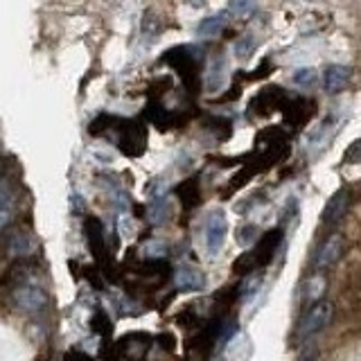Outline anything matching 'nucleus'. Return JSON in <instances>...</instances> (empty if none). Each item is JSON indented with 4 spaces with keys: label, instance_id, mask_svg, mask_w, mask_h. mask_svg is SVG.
<instances>
[{
    "label": "nucleus",
    "instance_id": "24",
    "mask_svg": "<svg viewBox=\"0 0 361 361\" xmlns=\"http://www.w3.org/2000/svg\"><path fill=\"white\" fill-rule=\"evenodd\" d=\"M300 361H312V359H305V357H303V359H300Z\"/></svg>",
    "mask_w": 361,
    "mask_h": 361
},
{
    "label": "nucleus",
    "instance_id": "18",
    "mask_svg": "<svg viewBox=\"0 0 361 361\" xmlns=\"http://www.w3.org/2000/svg\"><path fill=\"white\" fill-rule=\"evenodd\" d=\"M294 84L298 89H312L316 84V71L314 68H300L294 73Z\"/></svg>",
    "mask_w": 361,
    "mask_h": 361
},
{
    "label": "nucleus",
    "instance_id": "11",
    "mask_svg": "<svg viewBox=\"0 0 361 361\" xmlns=\"http://www.w3.org/2000/svg\"><path fill=\"white\" fill-rule=\"evenodd\" d=\"M37 251V239L28 230H16L10 239V253L14 257H28Z\"/></svg>",
    "mask_w": 361,
    "mask_h": 361
},
{
    "label": "nucleus",
    "instance_id": "19",
    "mask_svg": "<svg viewBox=\"0 0 361 361\" xmlns=\"http://www.w3.org/2000/svg\"><path fill=\"white\" fill-rule=\"evenodd\" d=\"M235 55L239 59H248L253 55V50H255V39L253 37H242V39H237L235 41Z\"/></svg>",
    "mask_w": 361,
    "mask_h": 361
},
{
    "label": "nucleus",
    "instance_id": "20",
    "mask_svg": "<svg viewBox=\"0 0 361 361\" xmlns=\"http://www.w3.org/2000/svg\"><path fill=\"white\" fill-rule=\"evenodd\" d=\"M14 217V210H12V203H5V205H0V230L10 226V221Z\"/></svg>",
    "mask_w": 361,
    "mask_h": 361
},
{
    "label": "nucleus",
    "instance_id": "9",
    "mask_svg": "<svg viewBox=\"0 0 361 361\" xmlns=\"http://www.w3.org/2000/svg\"><path fill=\"white\" fill-rule=\"evenodd\" d=\"M84 230H86V239H89V248L93 251L95 257H102L104 255V228H102L100 219L95 217H89L84 223Z\"/></svg>",
    "mask_w": 361,
    "mask_h": 361
},
{
    "label": "nucleus",
    "instance_id": "22",
    "mask_svg": "<svg viewBox=\"0 0 361 361\" xmlns=\"http://www.w3.org/2000/svg\"><path fill=\"white\" fill-rule=\"evenodd\" d=\"M66 361H91L86 355H82V352H71V355L66 357Z\"/></svg>",
    "mask_w": 361,
    "mask_h": 361
},
{
    "label": "nucleus",
    "instance_id": "17",
    "mask_svg": "<svg viewBox=\"0 0 361 361\" xmlns=\"http://www.w3.org/2000/svg\"><path fill=\"white\" fill-rule=\"evenodd\" d=\"M167 253V244L163 242V239H149V242H145L142 246V255L149 257V260H158Z\"/></svg>",
    "mask_w": 361,
    "mask_h": 361
},
{
    "label": "nucleus",
    "instance_id": "8",
    "mask_svg": "<svg viewBox=\"0 0 361 361\" xmlns=\"http://www.w3.org/2000/svg\"><path fill=\"white\" fill-rule=\"evenodd\" d=\"M350 82V68L348 66H339V64H332L325 68V75H323V86L328 93H339L348 86Z\"/></svg>",
    "mask_w": 361,
    "mask_h": 361
},
{
    "label": "nucleus",
    "instance_id": "14",
    "mask_svg": "<svg viewBox=\"0 0 361 361\" xmlns=\"http://www.w3.org/2000/svg\"><path fill=\"white\" fill-rule=\"evenodd\" d=\"M221 30H223V19H221V16H210V19H205L199 25L196 34L203 37V39H217L221 34Z\"/></svg>",
    "mask_w": 361,
    "mask_h": 361
},
{
    "label": "nucleus",
    "instance_id": "4",
    "mask_svg": "<svg viewBox=\"0 0 361 361\" xmlns=\"http://www.w3.org/2000/svg\"><path fill=\"white\" fill-rule=\"evenodd\" d=\"M228 233V221L226 214L221 210H214L205 219V246H208V255H217L223 246V239Z\"/></svg>",
    "mask_w": 361,
    "mask_h": 361
},
{
    "label": "nucleus",
    "instance_id": "1",
    "mask_svg": "<svg viewBox=\"0 0 361 361\" xmlns=\"http://www.w3.org/2000/svg\"><path fill=\"white\" fill-rule=\"evenodd\" d=\"M334 316V305L330 300H319V303L309 305V309L303 314V319L298 323V330H296V337L300 341H307L312 339L314 334H319L323 328H328L330 321Z\"/></svg>",
    "mask_w": 361,
    "mask_h": 361
},
{
    "label": "nucleus",
    "instance_id": "13",
    "mask_svg": "<svg viewBox=\"0 0 361 361\" xmlns=\"http://www.w3.org/2000/svg\"><path fill=\"white\" fill-rule=\"evenodd\" d=\"M178 199L185 208H192V205L199 203V185H196L194 178L185 180V183L178 187Z\"/></svg>",
    "mask_w": 361,
    "mask_h": 361
},
{
    "label": "nucleus",
    "instance_id": "23",
    "mask_svg": "<svg viewBox=\"0 0 361 361\" xmlns=\"http://www.w3.org/2000/svg\"><path fill=\"white\" fill-rule=\"evenodd\" d=\"M190 3H192V7H203L205 0H190Z\"/></svg>",
    "mask_w": 361,
    "mask_h": 361
},
{
    "label": "nucleus",
    "instance_id": "6",
    "mask_svg": "<svg viewBox=\"0 0 361 361\" xmlns=\"http://www.w3.org/2000/svg\"><path fill=\"white\" fill-rule=\"evenodd\" d=\"M348 205H350V192L343 187V190H337L332 196L330 201L325 203V210L321 214V219L325 226H337V223L346 217L348 212Z\"/></svg>",
    "mask_w": 361,
    "mask_h": 361
},
{
    "label": "nucleus",
    "instance_id": "16",
    "mask_svg": "<svg viewBox=\"0 0 361 361\" xmlns=\"http://www.w3.org/2000/svg\"><path fill=\"white\" fill-rule=\"evenodd\" d=\"M147 217H149L154 223L167 221V219H169V205H167V201H163V199L154 201V203L149 205V210H147Z\"/></svg>",
    "mask_w": 361,
    "mask_h": 361
},
{
    "label": "nucleus",
    "instance_id": "21",
    "mask_svg": "<svg viewBox=\"0 0 361 361\" xmlns=\"http://www.w3.org/2000/svg\"><path fill=\"white\" fill-rule=\"evenodd\" d=\"M12 203V185L5 178H0V205Z\"/></svg>",
    "mask_w": 361,
    "mask_h": 361
},
{
    "label": "nucleus",
    "instance_id": "15",
    "mask_svg": "<svg viewBox=\"0 0 361 361\" xmlns=\"http://www.w3.org/2000/svg\"><path fill=\"white\" fill-rule=\"evenodd\" d=\"M255 10V3L253 0H230L228 5V16L233 19H248Z\"/></svg>",
    "mask_w": 361,
    "mask_h": 361
},
{
    "label": "nucleus",
    "instance_id": "5",
    "mask_svg": "<svg viewBox=\"0 0 361 361\" xmlns=\"http://www.w3.org/2000/svg\"><path fill=\"white\" fill-rule=\"evenodd\" d=\"M343 248H346V239H343V235L339 233H332L325 242L319 246V251H316L314 255V266L319 271L323 269H330V266H334L343 255Z\"/></svg>",
    "mask_w": 361,
    "mask_h": 361
},
{
    "label": "nucleus",
    "instance_id": "10",
    "mask_svg": "<svg viewBox=\"0 0 361 361\" xmlns=\"http://www.w3.org/2000/svg\"><path fill=\"white\" fill-rule=\"evenodd\" d=\"M325 291H328V278H325L321 271H316L314 276H309L307 282H305L303 300L307 305H314V303H319V300L325 298Z\"/></svg>",
    "mask_w": 361,
    "mask_h": 361
},
{
    "label": "nucleus",
    "instance_id": "12",
    "mask_svg": "<svg viewBox=\"0 0 361 361\" xmlns=\"http://www.w3.org/2000/svg\"><path fill=\"white\" fill-rule=\"evenodd\" d=\"M176 285L178 289H199L203 285V276L192 266H180L176 273Z\"/></svg>",
    "mask_w": 361,
    "mask_h": 361
},
{
    "label": "nucleus",
    "instance_id": "2",
    "mask_svg": "<svg viewBox=\"0 0 361 361\" xmlns=\"http://www.w3.org/2000/svg\"><path fill=\"white\" fill-rule=\"evenodd\" d=\"M120 133H122L120 136V149H122L127 156H140L145 147H147V129H145L138 120L124 122Z\"/></svg>",
    "mask_w": 361,
    "mask_h": 361
},
{
    "label": "nucleus",
    "instance_id": "7",
    "mask_svg": "<svg viewBox=\"0 0 361 361\" xmlns=\"http://www.w3.org/2000/svg\"><path fill=\"white\" fill-rule=\"evenodd\" d=\"M280 239H282V230H271V233H266L257 239V244L251 248V255H253V262H255L257 269L271 262V257H273V253H276Z\"/></svg>",
    "mask_w": 361,
    "mask_h": 361
},
{
    "label": "nucleus",
    "instance_id": "3",
    "mask_svg": "<svg viewBox=\"0 0 361 361\" xmlns=\"http://www.w3.org/2000/svg\"><path fill=\"white\" fill-rule=\"evenodd\" d=\"M12 300H14V307L21 309V312L37 314L48 305V294L39 285H21L14 289Z\"/></svg>",
    "mask_w": 361,
    "mask_h": 361
}]
</instances>
